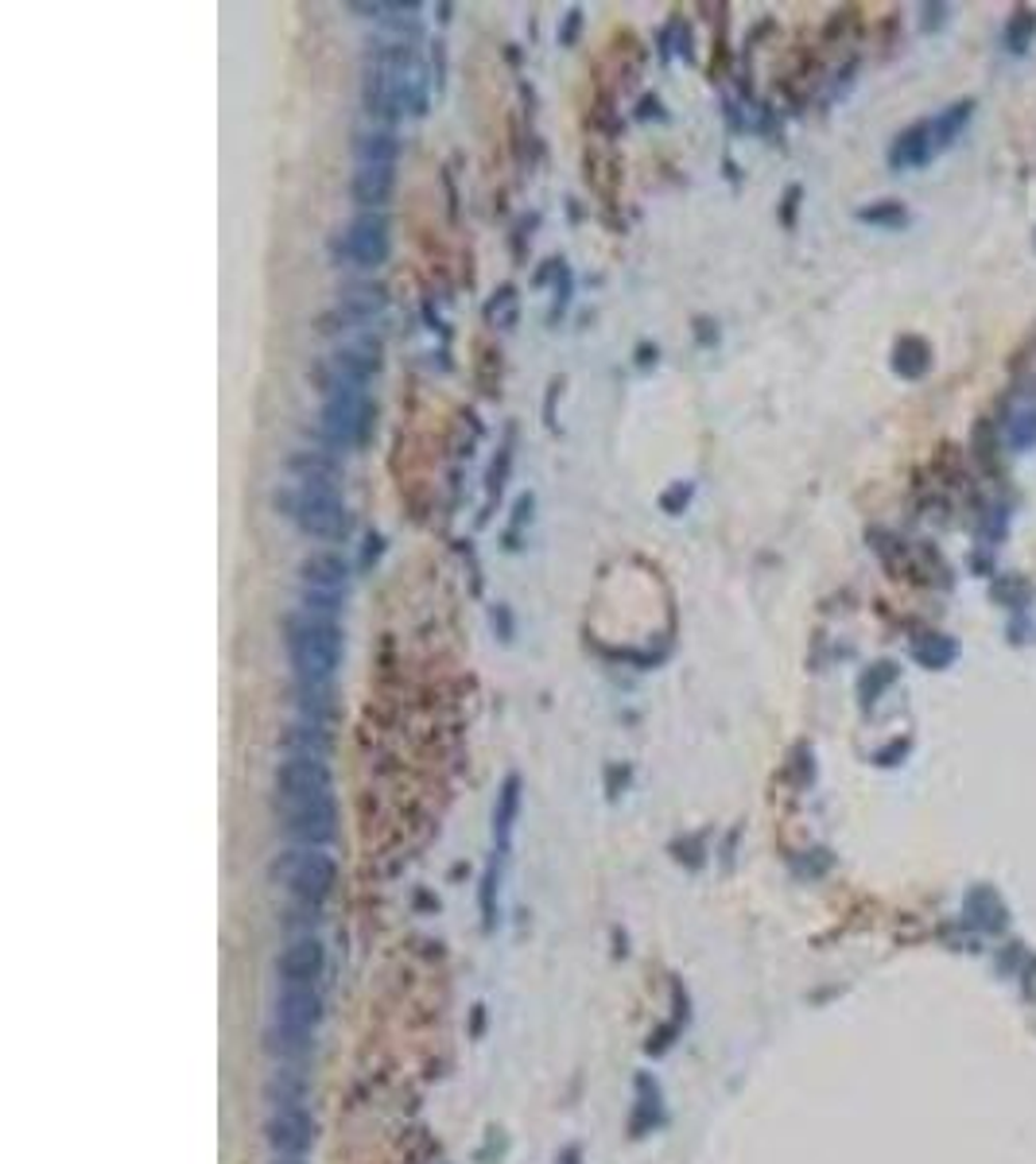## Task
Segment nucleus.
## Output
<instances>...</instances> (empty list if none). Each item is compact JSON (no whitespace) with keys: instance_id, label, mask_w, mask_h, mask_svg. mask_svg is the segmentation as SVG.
<instances>
[{"instance_id":"obj_1","label":"nucleus","mask_w":1036,"mask_h":1164,"mask_svg":"<svg viewBox=\"0 0 1036 1164\" xmlns=\"http://www.w3.org/2000/svg\"><path fill=\"white\" fill-rule=\"evenodd\" d=\"M283 656L292 668V679L303 683H334L346 656V637L338 621L315 618L303 610H288L280 618Z\"/></svg>"},{"instance_id":"obj_14","label":"nucleus","mask_w":1036,"mask_h":1164,"mask_svg":"<svg viewBox=\"0 0 1036 1164\" xmlns=\"http://www.w3.org/2000/svg\"><path fill=\"white\" fill-rule=\"evenodd\" d=\"M350 578H354V567H350V560H346L342 551H307V556L299 560V583H303V587L342 590V594H346Z\"/></svg>"},{"instance_id":"obj_41","label":"nucleus","mask_w":1036,"mask_h":1164,"mask_svg":"<svg viewBox=\"0 0 1036 1164\" xmlns=\"http://www.w3.org/2000/svg\"><path fill=\"white\" fill-rule=\"evenodd\" d=\"M696 342L711 350L714 342H718V323H711V319H703V315H699L696 319Z\"/></svg>"},{"instance_id":"obj_21","label":"nucleus","mask_w":1036,"mask_h":1164,"mask_svg":"<svg viewBox=\"0 0 1036 1164\" xmlns=\"http://www.w3.org/2000/svg\"><path fill=\"white\" fill-rule=\"evenodd\" d=\"M265 1048L283 1063L307 1060V1056L315 1052V1032L311 1029H288V1025H276V1021H272V1025L265 1029Z\"/></svg>"},{"instance_id":"obj_44","label":"nucleus","mask_w":1036,"mask_h":1164,"mask_svg":"<svg viewBox=\"0 0 1036 1164\" xmlns=\"http://www.w3.org/2000/svg\"><path fill=\"white\" fill-rule=\"evenodd\" d=\"M656 357H660V350H656V346H637V366L640 369L656 366Z\"/></svg>"},{"instance_id":"obj_46","label":"nucleus","mask_w":1036,"mask_h":1164,"mask_svg":"<svg viewBox=\"0 0 1036 1164\" xmlns=\"http://www.w3.org/2000/svg\"><path fill=\"white\" fill-rule=\"evenodd\" d=\"M563 1164H578V1149H567V1157H563Z\"/></svg>"},{"instance_id":"obj_45","label":"nucleus","mask_w":1036,"mask_h":1164,"mask_svg":"<svg viewBox=\"0 0 1036 1164\" xmlns=\"http://www.w3.org/2000/svg\"><path fill=\"white\" fill-rule=\"evenodd\" d=\"M272 1164H307V1161H303V1157H276Z\"/></svg>"},{"instance_id":"obj_20","label":"nucleus","mask_w":1036,"mask_h":1164,"mask_svg":"<svg viewBox=\"0 0 1036 1164\" xmlns=\"http://www.w3.org/2000/svg\"><path fill=\"white\" fill-rule=\"evenodd\" d=\"M276 741L283 746V753H303V757H330V750H334L330 730L323 723H307V719L288 723Z\"/></svg>"},{"instance_id":"obj_39","label":"nucleus","mask_w":1036,"mask_h":1164,"mask_svg":"<svg viewBox=\"0 0 1036 1164\" xmlns=\"http://www.w3.org/2000/svg\"><path fill=\"white\" fill-rule=\"evenodd\" d=\"M489 621H493V633H497L505 645H509V641H513V610L497 602V605H493V614H489Z\"/></svg>"},{"instance_id":"obj_32","label":"nucleus","mask_w":1036,"mask_h":1164,"mask_svg":"<svg viewBox=\"0 0 1036 1164\" xmlns=\"http://www.w3.org/2000/svg\"><path fill=\"white\" fill-rule=\"evenodd\" d=\"M513 307H517V288L505 283V288H497L493 299L486 303V323H513V319H517Z\"/></svg>"},{"instance_id":"obj_38","label":"nucleus","mask_w":1036,"mask_h":1164,"mask_svg":"<svg viewBox=\"0 0 1036 1164\" xmlns=\"http://www.w3.org/2000/svg\"><path fill=\"white\" fill-rule=\"evenodd\" d=\"M381 556H385V536H381V532H370V536H365V547H361V563H357V567H361V571H370Z\"/></svg>"},{"instance_id":"obj_2","label":"nucleus","mask_w":1036,"mask_h":1164,"mask_svg":"<svg viewBox=\"0 0 1036 1164\" xmlns=\"http://www.w3.org/2000/svg\"><path fill=\"white\" fill-rule=\"evenodd\" d=\"M272 505L283 520H292L303 536L311 540H326V544H342L350 536V509L342 502L338 489L323 486H303V482H283L280 489H272Z\"/></svg>"},{"instance_id":"obj_3","label":"nucleus","mask_w":1036,"mask_h":1164,"mask_svg":"<svg viewBox=\"0 0 1036 1164\" xmlns=\"http://www.w3.org/2000/svg\"><path fill=\"white\" fill-rule=\"evenodd\" d=\"M268 882L283 889L292 904L323 913V904L334 897L338 885V862L323 846H288L268 862Z\"/></svg>"},{"instance_id":"obj_10","label":"nucleus","mask_w":1036,"mask_h":1164,"mask_svg":"<svg viewBox=\"0 0 1036 1164\" xmlns=\"http://www.w3.org/2000/svg\"><path fill=\"white\" fill-rule=\"evenodd\" d=\"M397 194V167L388 163H354L350 171V202L357 210H381L392 202Z\"/></svg>"},{"instance_id":"obj_18","label":"nucleus","mask_w":1036,"mask_h":1164,"mask_svg":"<svg viewBox=\"0 0 1036 1164\" xmlns=\"http://www.w3.org/2000/svg\"><path fill=\"white\" fill-rule=\"evenodd\" d=\"M350 152H354L357 163H388V167H397L400 156H404V140L392 129H385V125H373V129H357L354 140H350Z\"/></svg>"},{"instance_id":"obj_33","label":"nucleus","mask_w":1036,"mask_h":1164,"mask_svg":"<svg viewBox=\"0 0 1036 1164\" xmlns=\"http://www.w3.org/2000/svg\"><path fill=\"white\" fill-rule=\"evenodd\" d=\"M571 292H575V276H571V268L560 265V272H555V288H551V310H548V323H560L563 310L571 307Z\"/></svg>"},{"instance_id":"obj_12","label":"nucleus","mask_w":1036,"mask_h":1164,"mask_svg":"<svg viewBox=\"0 0 1036 1164\" xmlns=\"http://www.w3.org/2000/svg\"><path fill=\"white\" fill-rule=\"evenodd\" d=\"M272 1021L288 1029H319L323 1021V994L311 986H276L272 998Z\"/></svg>"},{"instance_id":"obj_15","label":"nucleus","mask_w":1036,"mask_h":1164,"mask_svg":"<svg viewBox=\"0 0 1036 1164\" xmlns=\"http://www.w3.org/2000/svg\"><path fill=\"white\" fill-rule=\"evenodd\" d=\"M935 156V140H932V120H917L908 125L893 147H889V167L893 171H917L924 163Z\"/></svg>"},{"instance_id":"obj_17","label":"nucleus","mask_w":1036,"mask_h":1164,"mask_svg":"<svg viewBox=\"0 0 1036 1164\" xmlns=\"http://www.w3.org/2000/svg\"><path fill=\"white\" fill-rule=\"evenodd\" d=\"M292 707L299 710V719L307 723H323L330 726L338 719V695H334V683H303V679H292Z\"/></svg>"},{"instance_id":"obj_24","label":"nucleus","mask_w":1036,"mask_h":1164,"mask_svg":"<svg viewBox=\"0 0 1036 1164\" xmlns=\"http://www.w3.org/2000/svg\"><path fill=\"white\" fill-rule=\"evenodd\" d=\"M912 660H917L920 668L939 672V668H948V664L959 660V641L948 633H920L917 641H912Z\"/></svg>"},{"instance_id":"obj_37","label":"nucleus","mask_w":1036,"mask_h":1164,"mask_svg":"<svg viewBox=\"0 0 1036 1164\" xmlns=\"http://www.w3.org/2000/svg\"><path fill=\"white\" fill-rule=\"evenodd\" d=\"M691 497H696V486L691 482H672V486L660 493V509H664L667 516H680L687 505H691Z\"/></svg>"},{"instance_id":"obj_31","label":"nucleus","mask_w":1036,"mask_h":1164,"mask_svg":"<svg viewBox=\"0 0 1036 1164\" xmlns=\"http://www.w3.org/2000/svg\"><path fill=\"white\" fill-rule=\"evenodd\" d=\"M858 221H866V225H885V229H901L904 221H908V210H904L901 202H877V207H862Z\"/></svg>"},{"instance_id":"obj_13","label":"nucleus","mask_w":1036,"mask_h":1164,"mask_svg":"<svg viewBox=\"0 0 1036 1164\" xmlns=\"http://www.w3.org/2000/svg\"><path fill=\"white\" fill-rule=\"evenodd\" d=\"M283 470L292 473V482H303V486H323V489H338L342 493V462L334 451L326 446H315V451H292L283 458Z\"/></svg>"},{"instance_id":"obj_11","label":"nucleus","mask_w":1036,"mask_h":1164,"mask_svg":"<svg viewBox=\"0 0 1036 1164\" xmlns=\"http://www.w3.org/2000/svg\"><path fill=\"white\" fill-rule=\"evenodd\" d=\"M330 361L346 373V377H354V381L370 384L381 369H385V342L377 339V334H361V339H346L338 342L334 350H330Z\"/></svg>"},{"instance_id":"obj_22","label":"nucleus","mask_w":1036,"mask_h":1164,"mask_svg":"<svg viewBox=\"0 0 1036 1164\" xmlns=\"http://www.w3.org/2000/svg\"><path fill=\"white\" fill-rule=\"evenodd\" d=\"M517 811H520V777H505L501 792H497V808H493V855H505L509 850V839H513V827H517Z\"/></svg>"},{"instance_id":"obj_28","label":"nucleus","mask_w":1036,"mask_h":1164,"mask_svg":"<svg viewBox=\"0 0 1036 1164\" xmlns=\"http://www.w3.org/2000/svg\"><path fill=\"white\" fill-rule=\"evenodd\" d=\"M509 466H513V428H509L501 451H497V458H493V466H489V473H486V513H482V524H486L489 513H493V502L501 497L505 478H509Z\"/></svg>"},{"instance_id":"obj_42","label":"nucleus","mask_w":1036,"mask_h":1164,"mask_svg":"<svg viewBox=\"0 0 1036 1164\" xmlns=\"http://www.w3.org/2000/svg\"><path fill=\"white\" fill-rule=\"evenodd\" d=\"M904 753H908V741H893L889 750L877 753L874 761H877V765H897V757H904Z\"/></svg>"},{"instance_id":"obj_7","label":"nucleus","mask_w":1036,"mask_h":1164,"mask_svg":"<svg viewBox=\"0 0 1036 1164\" xmlns=\"http://www.w3.org/2000/svg\"><path fill=\"white\" fill-rule=\"evenodd\" d=\"M276 804H303V800L334 796V773L326 757H303V753H283V761L272 773Z\"/></svg>"},{"instance_id":"obj_23","label":"nucleus","mask_w":1036,"mask_h":1164,"mask_svg":"<svg viewBox=\"0 0 1036 1164\" xmlns=\"http://www.w3.org/2000/svg\"><path fill=\"white\" fill-rule=\"evenodd\" d=\"M928 369H932V346L920 339V334H904V339L893 346V373H897V377L920 381Z\"/></svg>"},{"instance_id":"obj_30","label":"nucleus","mask_w":1036,"mask_h":1164,"mask_svg":"<svg viewBox=\"0 0 1036 1164\" xmlns=\"http://www.w3.org/2000/svg\"><path fill=\"white\" fill-rule=\"evenodd\" d=\"M1006 439L1013 451H1033L1036 446V408L1013 412L1006 419Z\"/></svg>"},{"instance_id":"obj_40","label":"nucleus","mask_w":1036,"mask_h":1164,"mask_svg":"<svg viewBox=\"0 0 1036 1164\" xmlns=\"http://www.w3.org/2000/svg\"><path fill=\"white\" fill-rule=\"evenodd\" d=\"M578 28H582V8H571V12L563 16V31H560V44H563V47H571V44H575Z\"/></svg>"},{"instance_id":"obj_36","label":"nucleus","mask_w":1036,"mask_h":1164,"mask_svg":"<svg viewBox=\"0 0 1036 1164\" xmlns=\"http://www.w3.org/2000/svg\"><path fill=\"white\" fill-rule=\"evenodd\" d=\"M533 505H536L533 493H520L517 505H513V520H509V529H505V547H509V551L520 547L517 540H520V532H524V524L533 520Z\"/></svg>"},{"instance_id":"obj_34","label":"nucleus","mask_w":1036,"mask_h":1164,"mask_svg":"<svg viewBox=\"0 0 1036 1164\" xmlns=\"http://www.w3.org/2000/svg\"><path fill=\"white\" fill-rule=\"evenodd\" d=\"M1033 31H1036V16L1021 8V12L1006 24V47L1013 51V55H1021L1025 47H1029V39H1033Z\"/></svg>"},{"instance_id":"obj_4","label":"nucleus","mask_w":1036,"mask_h":1164,"mask_svg":"<svg viewBox=\"0 0 1036 1164\" xmlns=\"http://www.w3.org/2000/svg\"><path fill=\"white\" fill-rule=\"evenodd\" d=\"M373 424H377V404L370 388H342L334 397H323L315 435L326 451H357L370 442Z\"/></svg>"},{"instance_id":"obj_16","label":"nucleus","mask_w":1036,"mask_h":1164,"mask_svg":"<svg viewBox=\"0 0 1036 1164\" xmlns=\"http://www.w3.org/2000/svg\"><path fill=\"white\" fill-rule=\"evenodd\" d=\"M338 307L365 323H381L388 310V288L377 280H342L338 283Z\"/></svg>"},{"instance_id":"obj_35","label":"nucleus","mask_w":1036,"mask_h":1164,"mask_svg":"<svg viewBox=\"0 0 1036 1164\" xmlns=\"http://www.w3.org/2000/svg\"><path fill=\"white\" fill-rule=\"evenodd\" d=\"M497 858L501 855H493L486 877H482V928L486 931H493V920H497Z\"/></svg>"},{"instance_id":"obj_26","label":"nucleus","mask_w":1036,"mask_h":1164,"mask_svg":"<svg viewBox=\"0 0 1036 1164\" xmlns=\"http://www.w3.org/2000/svg\"><path fill=\"white\" fill-rule=\"evenodd\" d=\"M897 676H901V668L893 660H881V664H870L866 672H862L858 679V699L862 707H874V699H881V695L897 683Z\"/></svg>"},{"instance_id":"obj_6","label":"nucleus","mask_w":1036,"mask_h":1164,"mask_svg":"<svg viewBox=\"0 0 1036 1164\" xmlns=\"http://www.w3.org/2000/svg\"><path fill=\"white\" fill-rule=\"evenodd\" d=\"M280 831L292 846H330L338 839V800H303V804H276Z\"/></svg>"},{"instance_id":"obj_19","label":"nucleus","mask_w":1036,"mask_h":1164,"mask_svg":"<svg viewBox=\"0 0 1036 1164\" xmlns=\"http://www.w3.org/2000/svg\"><path fill=\"white\" fill-rule=\"evenodd\" d=\"M962 913H966V924L978 931H1002L1009 924L1006 900L998 897L990 885H975L962 900Z\"/></svg>"},{"instance_id":"obj_27","label":"nucleus","mask_w":1036,"mask_h":1164,"mask_svg":"<svg viewBox=\"0 0 1036 1164\" xmlns=\"http://www.w3.org/2000/svg\"><path fill=\"white\" fill-rule=\"evenodd\" d=\"M296 610H303V614H315V618H326V621H338L342 610H346V594H342V590L303 587V590H299V605H296Z\"/></svg>"},{"instance_id":"obj_43","label":"nucleus","mask_w":1036,"mask_h":1164,"mask_svg":"<svg viewBox=\"0 0 1036 1164\" xmlns=\"http://www.w3.org/2000/svg\"><path fill=\"white\" fill-rule=\"evenodd\" d=\"M796 207H799V187H788V194H785V210H781V218H785V225H792V221H796Z\"/></svg>"},{"instance_id":"obj_25","label":"nucleus","mask_w":1036,"mask_h":1164,"mask_svg":"<svg viewBox=\"0 0 1036 1164\" xmlns=\"http://www.w3.org/2000/svg\"><path fill=\"white\" fill-rule=\"evenodd\" d=\"M971 113H975V102L971 98H962V102L948 105L939 117H932V140H935V152H944V147L955 144V136L966 129V120H971Z\"/></svg>"},{"instance_id":"obj_9","label":"nucleus","mask_w":1036,"mask_h":1164,"mask_svg":"<svg viewBox=\"0 0 1036 1164\" xmlns=\"http://www.w3.org/2000/svg\"><path fill=\"white\" fill-rule=\"evenodd\" d=\"M326 974V947L319 936L299 931L276 955V986H311L319 990Z\"/></svg>"},{"instance_id":"obj_5","label":"nucleus","mask_w":1036,"mask_h":1164,"mask_svg":"<svg viewBox=\"0 0 1036 1164\" xmlns=\"http://www.w3.org/2000/svg\"><path fill=\"white\" fill-rule=\"evenodd\" d=\"M334 261L357 272H377L392 256V221L381 210H357L330 241Z\"/></svg>"},{"instance_id":"obj_29","label":"nucleus","mask_w":1036,"mask_h":1164,"mask_svg":"<svg viewBox=\"0 0 1036 1164\" xmlns=\"http://www.w3.org/2000/svg\"><path fill=\"white\" fill-rule=\"evenodd\" d=\"M998 446H1002V435L993 431L990 419H982V424H978V428H975V442H971V455H975V458H978V466H982V470H986V473H993V478H998V455H993Z\"/></svg>"},{"instance_id":"obj_8","label":"nucleus","mask_w":1036,"mask_h":1164,"mask_svg":"<svg viewBox=\"0 0 1036 1164\" xmlns=\"http://www.w3.org/2000/svg\"><path fill=\"white\" fill-rule=\"evenodd\" d=\"M315 1137H319V1126H315L307 1103L268 1106L265 1141L276 1157H307L315 1149Z\"/></svg>"}]
</instances>
